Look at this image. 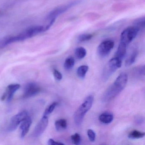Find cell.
Wrapping results in <instances>:
<instances>
[{"label": "cell", "mask_w": 145, "mask_h": 145, "mask_svg": "<svg viewBox=\"0 0 145 145\" xmlns=\"http://www.w3.org/2000/svg\"><path fill=\"white\" fill-rule=\"evenodd\" d=\"M127 81V74L125 72L121 73L103 94V101L104 103L108 102L115 98L125 89Z\"/></svg>", "instance_id": "6da1fadb"}, {"label": "cell", "mask_w": 145, "mask_h": 145, "mask_svg": "<svg viewBox=\"0 0 145 145\" xmlns=\"http://www.w3.org/2000/svg\"><path fill=\"white\" fill-rule=\"evenodd\" d=\"M46 31L45 27L42 26L32 27L23 31L16 36H8L7 40V44H12L15 42L23 41L32 38L39 34Z\"/></svg>", "instance_id": "7a4b0ae2"}, {"label": "cell", "mask_w": 145, "mask_h": 145, "mask_svg": "<svg viewBox=\"0 0 145 145\" xmlns=\"http://www.w3.org/2000/svg\"><path fill=\"white\" fill-rule=\"evenodd\" d=\"M93 102L94 97L90 95L85 99L84 102L76 110L74 114V119L77 126H79L82 124L85 116L91 108Z\"/></svg>", "instance_id": "3957f363"}, {"label": "cell", "mask_w": 145, "mask_h": 145, "mask_svg": "<svg viewBox=\"0 0 145 145\" xmlns=\"http://www.w3.org/2000/svg\"><path fill=\"white\" fill-rule=\"evenodd\" d=\"M122 61L115 57L109 60L103 71L102 79L106 81L114 73L122 66Z\"/></svg>", "instance_id": "277c9868"}, {"label": "cell", "mask_w": 145, "mask_h": 145, "mask_svg": "<svg viewBox=\"0 0 145 145\" xmlns=\"http://www.w3.org/2000/svg\"><path fill=\"white\" fill-rule=\"evenodd\" d=\"M139 30L135 26L128 27L121 33L120 42L128 45L136 37Z\"/></svg>", "instance_id": "5b68a950"}, {"label": "cell", "mask_w": 145, "mask_h": 145, "mask_svg": "<svg viewBox=\"0 0 145 145\" xmlns=\"http://www.w3.org/2000/svg\"><path fill=\"white\" fill-rule=\"evenodd\" d=\"M80 1L78 0H76L72 1L69 4L65 5L62 6L60 7L57 8L56 9L52 10L50 12L49 15L47 17V19L50 21L52 20H56V18L58 17L59 15H61L62 13L66 12L70 8H72V7L76 5H78L80 3Z\"/></svg>", "instance_id": "8992f818"}, {"label": "cell", "mask_w": 145, "mask_h": 145, "mask_svg": "<svg viewBox=\"0 0 145 145\" xmlns=\"http://www.w3.org/2000/svg\"><path fill=\"white\" fill-rule=\"evenodd\" d=\"M27 116H28V114L27 112L26 111H22L19 113L14 115L11 119L8 130L9 131L16 130L21 122Z\"/></svg>", "instance_id": "52a82bcc"}, {"label": "cell", "mask_w": 145, "mask_h": 145, "mask_svg": "<svg viewBox=\"0 0 145 145\" xmlns=\"http://www.w3.org/2000/svg\"><path fill=\"white\" fill-rule=\"evenodd\" d=\"M114 42L112 40L103 41L97 47V53L101 57H105L109 55L114 46Z\"/></svg>", "instance_id": "ba28073f"}, {"label": "cell", "mask_w": 145, "mask_h": 145, "mask_svg": "<svg viewBox=\"0 0 145 145\" xmlns=\"http://www.w3.org/2000/svg\"><path fill=\"white\" fill-rule=\"evenodd\" d=\"M48 123L49 119L48 116H43L34 129L33 136L35 137H38L41 136L47 128Z\"/></svg>", "instance_id": "9c48e42d"}, {"label": "cell", "mask_w": 145, "mask_h": 145, "mask_svg": "<svg viewBox=\"0 0 145 145\" xmlns=\"http://www.w3.org/2000/svg\"><path fill=\"white\" fill-rule=\"evenodd\" d=\"M40 87L37 84L29 83L25 87L23 97L24 98H28L34 96L40 92Z\"/></svg>", "instance_id": "30bf717a"}, {"label": "cell", "mask_w": 145, "mask_h": 145, "mask_svg": "<svg viewBox=\"0 0 145 145\" xmlns=\"http://www.w3.org/2000/svg\"><path fill=\"white\" fill-rule=\"evenodd\" d=\"M32 123V119L29 116L21 122L20 129L22 138H23L25 137V136L27 134Z\"/></svg>", "instance_id": "8fae6325"}, {"label": "cell", "mask_w": 145, "mask_h": 145, "mask_svg": "<svg viewBox=\"0 0 145 145\" xmlns=\"http://www.w3.org/2000/svg\"><path fill=\"white\" fill-rule=\"evenodd\" d=\"M20 87L21 86L18 84H10L7 86L6 91L5 93H4L6 96L7 101H10L12 100L15 92L20 89Z\"/></svg>", "instance_id": "7c38bea8"}, {"label": "cell", "mask_w": 145, "mask_h": 145, "mask_svg": "<svg viewBox=\"0 0 145 145\" xmlns=\"http://www.w3.org/2000/svg\"><path fill=\"white\" fill-rule=\"evenodd\" d=\"M127 46L125 44L120 42L115 54V57L122 61L126 55Z\"/></svg>", "instance_id": "4fadbf2b"}, {"label": "cell", "mask_w": 145, "mask_h": 145, "mask_svg": "<svg viewBox=\"0 0 145 145\" xmlns=\"http://www.w3.org/2000/svg\"><path fill=\"white\" fill-rule=\"evenodd\" d=\"M114 119L112 114L109 112H105L99 116V120L101 123L104 124H109L112 123Z\"/></svg>", "instance_id": "5bb4252c"}, {"label": "cell", "mask_w": 145, "mask_h": 145, "mask_svg": "<svg viewBox=\"0 0 145 145\" xmlns=\"http://www.w3.org/2000/svg\"><path fill=\"white\" fill-rule=\"evenodd\" d=\"M55 127L57 131H61L66 129L67 127V120L64 119H61L55 122Z\"/></svg>", "instance_id": "9a60e30c"}, {"label": "cell", "mask_w": 145, "mask_h": 145, "mask_svg": "<svg viewBox=\"0 0 145 145\" xmlns=\"http://www.w3.org/2000/svg\"><path fill=\"white\" fill-rule=\"evenodd\" d=\"M137 55H138V51L137 50H134L132 52V53L127 58L125 61V67H129L133 64L136 60Z\"/></svg>", "instance_id": "2e32d148"}, {"label": "cell", "mask_w": 145, "mask_h": 145, "mask_svg": "<svg viewBox=\"0 0 145 145\" xmlns=\"http://www.w3.org/2000/svg\"><path fill=\"white\" fill-rule=\"evenodd\" d=\"M145 132L135 130L131 131L128 137L130 139H138L143 138L145 136Z\"/></svg>", "instance_id": "e0dca14e"}, {"label": "cell", "mask_w": 145, "mask_h": 145, "mask_svg": "<svg viewBox=\"0 0 145 145\" xmlns=\"http://www.w3.org/2000/svg\"><path fill=\"white\" fill-rule=\"evenodd\" d=\"M88 69L89 67L86 65H82L79 67L77 70V74L78 77L80 78H84L88 72Z\"/></svg>", "instance_id": "ac0fdd59"}, {"label": "cell", "mask_w": 145, "mask_h": 145, "mask_svg": "<svg viewBox=\"0 0 145 145\" xmlns=\"http://www.w3.org/2000/svg\"><path fill=\"white\" fill-rule=\"evenodd\" d=\"M75 61L72 57H69L65 60L64 63V68L66 70H71L74 65Z\"/></svg>", "instance_id": "d6986e66"}, {"label": "cell", "mask_w": 145, "mask_h": 145, "mask_svg": "<svg viewBox=\"0 0 145 145\" xmlns=\"http://www.w3.org/2000/svg\"><path fill=\"white\" fill-rule=\"evenodd\" d=\"M86 55V50L83 47H79L75 50V55L78 59H83Z\"/></svg>", "instance_id": "ffe728a7"}, {"label": "cell", "mask_w": 145, "mask_h": 145, "mask_svg": "<svg viewBox=\"0 0 145 145\" xmlns=\"http://www.w3.org/2000/svg\"><path fill=\"white\" fill-rule=\"evenodd\" d=\"M57 102H54L52 103L49 106L45 111L44 113V116H48L49 114L53 112L55 108H56V106H57Z\"/></svg>", "instance_id": "44dd1931"}, {"label": "cell", "mask_w": 145, "mask_h": 145, "mask_svg": "<svg viewBox=\"0 0 145 145\" xmlns=\"http://www.w3.org/2000/svg\"><path fill=\"white\" fill-rule=\"evenodd\" d=\"M93 35L90 34H84L80 35L78 38V41L79 42H84L91 39Z\"/></svg>", "instance_id": "7402d4cb"}, {"label": "cell", "mask_w": 145, "mask_h": 145, "mask_svg": "<svg viewBox=\"0 0 145 145\" xmlns=\"http://www.w3.org/2000/svg\"><path fill=\"white\" fill-rule=\"evenodd\" d=\"M71 140L74 145H78L81 142V136L78 133H75L71 137Z\"/></svg>", "instance_id": "603a6c76"}, {"label": "cell", "mask_w": 145, "mask_h": 145, "mask_svg": "<svg viewBox=\"0 0 145 145\" xmlns=\"http://www.w3.org/2000/svg\"><path fill=\"white\" fill-rule=\"evenodd\" d=\"M135 73L137 77H141L144 76L145 68L144 66H141L135 69Z\"/></svg>", "instance_id": "cb8c5ba5"}, {"label": "cell", "mask_w": 145, "mask_h": 145, "mask_svg": "<svg viewBox=\"0 0 145 145\" xmlns=\"http://www.w3.org/2000/svg\"><path fill=\"white\" fill-rule=\"evenodd\" d=\"M135 26L140 29L142 27H144L145 26V18H139L135 22Z\"/></svg>", "instance_id": "d4e9b609"}, {"label": "cell", "mask_w": 145, "mask_h": 145, "mask_svg": "<svg viewBox=\"0 0 145 145\" xmlns=\"http://www.w3.org/2000/svg\"><path fill=\"white\" fill-rule=\"evenodd\" d=\"M87 135L91 142H95L96 138V134L94 131L90 129H88L87 131Z\"/></svg>", "instance_id": "484cf974"}, {"label": "cell", "mask_w": 145, "mask_h": 145, "mask_svg": "<svg viewBox=\"0 0 145 145\" xmlns=\"http://www.w3.org/2000/svg\"><path fill=\"white\" fill-rule=\"evenodd\" d=\"M53 75L56 80H61L62 79V75L61 72L57 69L53 70Z\"/></svg>", "instance_id": "4316f807"}, {"label": "cell", "mask_w": 145, "mask_h": 145, "mask_svg": "<svg viewBox=\"0 0 145 145\" xmlns=\"http://www.w3.org/2000/svg\"><path fill=\"white\" fill-rule=\"evenodd\" d=\"M48 144L50 145H64V143H62V142H58L55 141L54 140L52 139H50L48 140Z\"/></svg>", "instance_id": "83f0119b"}, {"label": "cell", "mask_w": 145, "mask_h": 145, "mask_svg": "<svg viewBox=\"0 0 145 145\" xmlns=\"http://www.w3.org/2000/svg\"><path fill=\"white\" fill-rule=\"evenodd\" d=\"M136 123H137V124H138L142 123V122H143V118H142L141 117L138 116L137 118H136Z\"/></svg>", "instance_id": "f1b7e54d"}]
</instances>
